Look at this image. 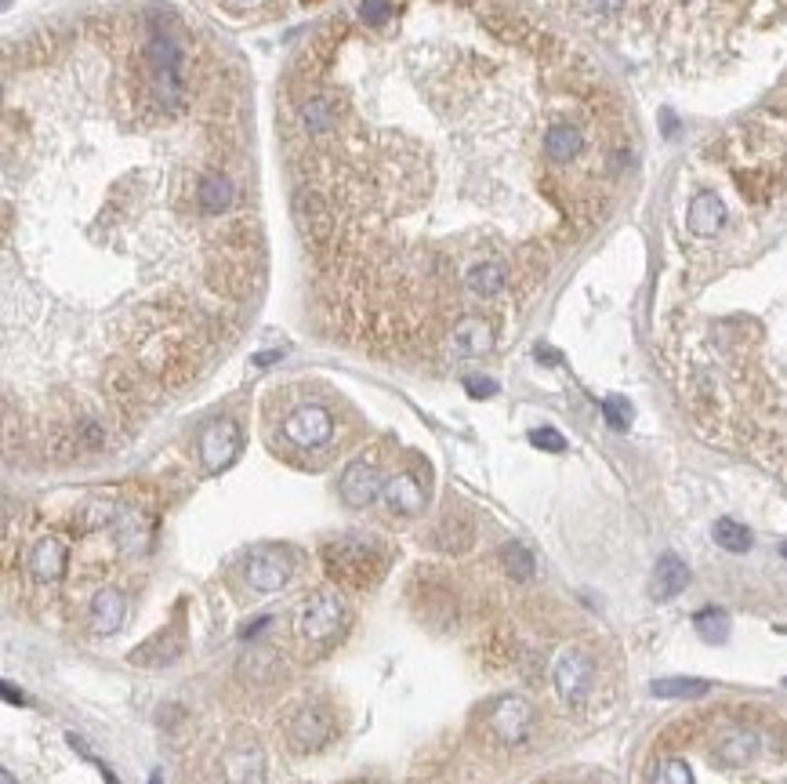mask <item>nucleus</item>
<instances>
[{
	"label": "nucleus",
	"mask_w": 787,
	"mask_h": 784,
	"mask_svg": "<svg viewBox=\"0 0 787 784\" xmlns=\"http://www.w3.org/2000/svg\"><path fill=\"white\" fill-rule=\"evenodd\" d=\"M635 135L603 69L526 15L490 8L479 44H410L349 69L327 37L287 80L294 218L334 280L425 287L468 262L545 273L606 218Z\"/></svg>",
	"instance_id": "f257e3e1"
},
{
	"label": "nucleus",
	"mask_w": 787,
	"mask_h": 784,
	"mask_svg": "<svg viewBox=\"0 0 787 784\" xmlns=\"http://www.w3.org/2000/svg\"><path fill=\"white\" fill-rule=\"evenodd\" d=\"M628 59L675 80L729 73L787 22V0H548Z\"/></svg>",
	"instance_id": "f03ea898"
},
{
	"label": "nucleus",
	"mask_w": 787,
	"mask_h": 784,
	"mask_svg": "<svg viewBox=\"0 0 787 784\" xmlns=\"http://www.w3.org/2000/svg\"><path fill=\"white\" fill-rule=\"evenodd\" d=\"M323 567H327L331 581H338V585L367 588L385 570V549L374 538L345 534V538H334L323 545Z\"/></svg>",
	"instance_id": "7ed1b4c3"
},
{
	"label": "nucleus",
	"mask_w": 787,
	"mask_h": 784,
	"mask_svg": "<svg viewBox=\"0 0 787 784\" xmlns=\"http://www.w3.org/2000/svg\"><path fill=\"white\" fill-rule=\"evenodd\" d=\"M349 621V607L345 599L331 588H320L305 599L298 607V618H294V628H298V639L302 643H312V647H327L341 636V628Z\"/></svg>",
	"instance_id": "20e7f679"
},
{
	"label": "nucleus",
	"mask_w": 787,
	"mask_h": 784,
	"mask_svg": "<svg viewBox=\"0 0 787 784\" xmlns=\"http://www.w3.org/2000/svg\"><path fill=\"white\" fill-rule=\"evenodd\" d=\"M334 730H338V723H334V716L323 705H302L291 716V723H287L291 748L294 752H302V755L320 752V748L331 745Z\"/></svg>",
	"instance_id": "39448f33"
},
{
	"label": "nucleus",
	"mask_w": 787,
	"mask_h": 784,
	"mask_svg": "<svg viewBox=\"0 0 787 784\" xmlns=\"http://www.w3.org/2000/svg\"><path fill=\"white\" fill-rule=\"evenodd\" d=\"M283 436L294 443V447H305V451H316L334 436V418L327 407L320 403H305V407H294L283 422Z\"/></svg>",
	"instance_id": "423d86ee"
},
{
	"label": "nucleus",
	"mask_w": 787,
	"mask_h": 784,
	"mask_svg": "<svg viewBox=\"0 0 787 784\" xmlns=\"http://www.w3.org/2000/svg\"><path fill=\"white\" fill-rule=\"evenodd\" d=\"M490 730H494L497 741L505 745H519L530 737V726H534V708L526 705L523 697H501L494 708H490Z\"/></svg>",
	"instance_id": "0eeeda50"
},
{
	"label": "nucleus",
	"mask_w": 787,
	"mask_h": 784,
	"mask_svg": "<svg viewBox=\"0 0 787 784\" xmlns=\"http://www.w3.org/2000/svg\"><path fill=\"white\" fill-rule=\"evenodd\" d=\"M243 578H247V585H251L254 592H262V596L280 592V588L287 585V578H291V559L283 556L280 549H258V552H251V559H247Z\"/></svg>",
	"instance_id": "6e6552de"
},
{
	"label": "nucleus",
	"mask_w": 787,
	"mask_h": 784,
	"mask_svg": "<svg viewBox=\"0 0 787 784\" xmlns=\"http://www.w3.org/2000/svg\"><path fill=\"white\" fill-rule=\"evenodd\" d=\"M240 454V429L233 422H211L200 432V461L207 472L229 469Z\"/></svg>",
	"instance_id": "1a4fd4ad"
},
{
	"label": "nucleus",
	"mask_w": 787,
	"mask_h": 784,
	"mask_svg": "<svg viewBox=\"0 0 787 784\" xmlns=\"http://www.w3.org/2000/svg\"><path fill=\"white\" fill-rule=\"evenodd\" d=\"M726 200H722L715 189H700L693 193L690 207H686V229L700 240H711V236H719L722 226H726Z\"/></svg>",
	"instance_id": "9d476101"
},
{
	"label": "nucleus",
	"mask_w": 787,
	"mask_h": 784,
	"mask_svg": "<svg viewBox=\"0 0 787 784\" xmlns=\"http://www.w3.org/2000/svg\"><path fill=\"white\" fill-rule=\"evenodd\" d=\"M381 490H385V483H381V472H378V465H370V461H352L349 469L341 472V480H338L341 501H345V505H352V509H367V505L378 498Z\"/></svg>",
	"instance_id": "9b49d317"
},
{
	"label": "nucleus",
	"mask_w": 787,
	"mask_h": 784,
	"mask_svg": "<svg viewBox=\"0 0 787 784\" xmlns=\"http://www.w3.org/2000/svg\"><path fill=\"white\" fill-rule=\"evenodd\" d=\"M497 334H494V324L490 320H483V316H461L454 324V331H450V349H454V356H486L490 349H494Z\"/></svg>",
	"instance_id": "f8f14e48"
},
{
	"label": "nucleus",
	"mask_w": 787,
	"mask_h": 784,
	"mask_svg": "<svg viewBox=\"0 0 787 784\" xmlns=\"http://www.w3.org/2000/svg\"><path fill=\"white\" fill-rule=\"evenodd\" d=\"M588 683H592V661L584 654H577V650H570L555 665V690H559V697H563L566 705H577L588 694Z\"/></svg>",
	"instance_id": "ddd939ff"
},
{
	"label": "nucleus",
	"mask_w": 787,
	"mask_h": 784,
	"mask_svg": "<svg viewBox=\"0 0 787 784\" xmlns=\"http://www.w3.org/2000/svg\"><path fill=\"white\" fill-rule=\"evenodd\" d=\"M222 777H225V784H265L262 748H254V745L229 748V752L222 755Z\"/></svg>",
	"instance_id": "4468645a"
},
{
	"label": "nucleus",
	"mask_w": 787,
	"mask_h": 784,
	"mask_svg": "<svg viewBox=\"0 0 787 784\" xmlns=\"http://www.w3.org/2000/svg\"><path fill=\"white\" fill-rule=\"evenodd\" d=\"M91 628H95L98 636H113V632H120V625H124V614H127V599L120 588L106 585L98 588L95 596H91Z\"/></svg>",
	"instance_id": "2eb2a0df"
},
{
	"label": "nucleus",
	"mask_w": 787,
	"mask_h": 784,
	"mask_svg": "<svg viewBox=\"0 0 787 784\" xmlns=\"http://www.w3.org/2000/svg\"><path fill=\"white\" fill-rule=\"evenodd\" d=\"M66 567H69V556H66V545L59 538H40L30 552V570L33 578L40 585H55V581L66 578Z\"/></svg>",
	"instance_id": "dca6fc26"
},
{
	"label": "nucleus",
	"mask_w": 787,
	"mask_h": 784,
	"mask_svg": "<svg viewBox=\"0 0 787 784\" xmlns=\"http://www.w3.org/2000/svg\"><path fill=\"white\" fill-rule=\"evenodd\" d=\"M385 505H389V512H399V516H418L421 509H425V490H421V483L410 476V472H399V476H392L389 483H385Z\"/></svg>",
	"instance_id": "f3484780"
},
{
	"label": "nucleus",
	"mask_w": 787,
	"mask_h": 784,
	"mask_svg": "<svg viewBox=\"0 0 787 784\" xmlns=\"http://www.w3.org/2000/svg\"><path fill=\"white\" fill-rule=\"evenodd\" d=\"M690 585V567L682 563L679 556H661L657 567H653V581H650V596L653 599H675L682 588Z\"/></svg>",
	"instance_id": "a211bd4d"
},
{
	"label": "nucleus",
	"mask_w": 787,
	"mask_h": 784,
	"mask_svg": "<svg viewBox=\"0 0 787 784\" xmlns=\"http://www.w3.org/2000/svg\"><path fill=\"white\" fill-rule=\"evenodd\" d=\"M240 672L247 679H254V683H269V679H276V672H280V657H276L273 647L254 643V647L247 650V657L240 661Z\"/></svg>",
	"instance_id": "6ab92c4d"
},
{
	"label": "nucleus",
	"mask_w": 787,
	"mask_h": 784,
	"mask_svg": "<svg viewBox=\"0 0 787 784\" xmlns=\"http://www.w3.org/2000/svg\"><path fill=\"white\" fill-rule=\"evenodd\" d=\"M650 690L657 697H664V701H693V697L708 694L711 686L704 679H657Z\"/></svg>",
	"instance_id": "aec40b11"
},
{
	"label": "nucleus",
	"mask_w": 787,
	"mask_h": 784,
	"mask_svg": "<svg viewBox=\"0 0 787 784\" xmlns=\"http://www.w3.org/2000/svg\"><path fill=\"white\" fill-rule=\"evenodd\" d=\"M693 628H697V636L704 639V643H726L729 636V614L726 610H700L697 618H693Z\"/></svg>",
	"instance_id": "412c9836"
},
{
	"label": "nucleus",
	"mask_w": 787,
	"mask_h": 784,
	"mask_svg": "<svg viewBox=\"0 0 787 784\" xmlns=\"http://www.w3.org/2000/svg\"><path fill=\"white\" fill-rule=\"evenodd\" d=\"M711 538L715 545H722L726 552H748L751 549V530L740 527L737 520H719L711 527Z\"/></svg>",
	"instance_id": "4be33fe9"
},
{
	"label": "nucleus",
	"mask_w": 787,
	"mask_h": 784,
	"mask_svg": "<svg viewBox=\"0 0 787 784\" xmlns=\"http://www.w3.org/2000/svg\"><path fill=\"white\" fill-rule=\"evenodd\" d=\"M653 784H693L690 763L679 759V755H668V759H661L657 770H653Z\"/></svg>",
	"instance_id": "5701e85b"
},
{
	"label": "nucleus",
	"mask_w": 787,
	"mask_h": 784,
	"mask_svg": "<svg viewBox=\"0 0 787 784\" xmlns=\"http://www.w3.org/2000/svg\"><path fill=\"white\" fill-rule=\"evenodd\" d=\"M505 567L508 574H512L515 581H530L534 578V556H530V549H523V545H505Z\"/></svg>",
	"instance_id": "b1692460"
},
{
	"label": "nucleus",
	"mask_w": 787,
	"mask_h": 784,
	"mask_svg": "<svg viewBox=\"0 0 787 784\" xmlns=\"http://www.w3.org/2000/svg\"><path fill=\"white\" fill-rule=\"evenodd\" d=\"M360 22L363 26H374V30H378V26H389L392 22V15H396V4H392V0H360Z\"/></svg>",
	"instance_id": "393cba45"
},
{
	"label": "nucleus",
	"mask_w": 787,
	"mask_h": 784,
	"mask_svg": "<svg viewBox=\"0 0 787 784\" xmlns=\"http://www.w3.org/2000/svg\"><path fill=\"white\" fill-rule=\"evenodd\" d=\"M603 418L610 429L624 432L628 422H632V407H628V400H621V396H610V400H603Z\"/></svg>",
	"instance_id": "a878e982"
},
{
	"label": "nucleus",
	"mask_w": 787,
	"mask_h": 784,
	"mask_svg": "<svg viewBox=\"0 0 787 784\" xmlns=\"http://www.w3.org/2000/svg\"><path fill=\"white\" fill-rule=\"evenodd\" d=\"M530 443H534V447H541V451H552V454L566 451V440L555 429H534V432H530Z\"/></svg>",
	"instance_id": "bb28decb"
},
{
	"label": "nucleus",
	"mask_w": 787,
	"mask_h": 784,
	"mask_svg": "<svg viewBox=\"0 0 787 784\" xmlns=\"http://www.w3.org/2000/svg\"><path fill=\"white\" fill-rule=\"evenodd\" d=\"M465 392L472 396V400H490L497 392V382L494 378H479V374H472V378H465Z\"/></svg>",
	"instance_id": "cd10ccee"
},
{
	"label": "nucleus",
	"mask_w": 787,
	"mask_h": 784,
	"mask_svg": "<svg viewBox=\"0 0 787 784\" xmlns=\"http://www.w3.org/2000/svg\"><path fill=\"white\" fill-rule=\"evenodd\" d=\"M0 694L8 697V705H26V694H22V690H15L11 683H0Z\"/></svg>",
	"instance_id": "c85d7f7f"
},
{
	"label": "nucleus",
	"mask_w": 787,
	"mask_h": 784,
	"mask_svg": "<svg viewBox=\"0 0 787 784\" xmlns=\"http://www.w3.org/2000/svg\"><path fill=\"white\" fill-rule=\"evenodd\" d=\"M280 356H283V353H276V349H273V353H262L254 363H258V367H269V363H276V360H280Z\"/></svg>",
	"instance_id": "c756f323"
},
{
	"label": "nucleus",
	"mask_w": 787,
	"mask_h": 784,
	"mask_svg": "<svg viewBox=\"0 0 787 784\" xmlns=\"http://www.w3.org/2000/svg\"><path fill=\"white\" fill-rule=\"evenodd\" d=\"M0 784H15V777H11L8 770H0Z\"/></svg>",
	"instance_id": "7c9ffc66"
},
{
	"label": "nucleus",
	"mask_w": 787,
	"mask_h": 784,
	"mask_svg": "<svg viewBox=\"0 0 787 784\" xmlns=\"http://www.w3.org/2000/svg\"><path fill=\"white\" fill-rule=\"evenodd\" d=\"M149 784H160V774H153V777H149Z\"/></svg>",
	"instance_id": "2f4dec72"
},
{
	"label": "nucleus",
	"mask_w": 787,
	"mask_h": 784,
	"mask_svg": "<svg viewBox=\"0 0 787 784\" xmlns=\"http://www.w3.org/2000/svg\"><path fill=\"white\" fill-rule=\"evenodd\" d=\"M780 556H784V559H787V541H784V545H780Z\"/></svg>",
	"instance_id": "473e14b6"
},
{
	"label": "nucleus",
	"mask_w": 787,
	"mask_h": 784,
	"mask_svg": "<svg viewBox=\"0 0 787 784\" xmlns=\"http://www.w3.org/2000/svg\"><path fill=\"white\" fill-rule=\"evenodd\" d=\"M784 686H787V679H784Z\"/></svg>",
	"instance_id": "72a5a7b5"
}]
</instances>
